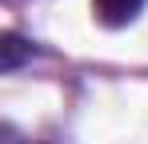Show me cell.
<instances>
[{
	"instance_id": "1",
	"label": "cell",
	"mask_w": 148,
	"mask_h": 144,
	"mask_svg": "<svg viewBox=\"0 0 148 144\" xmlns=\"http://www.w3.org/2000/svg\"><path fill=\"white\" fill-rule=\"evenodd\" d=\"M140 8H144V0H92V12H96V20L104 24V28L132 24L140 16Z\"/></svg>"
},
{
	"instance_id": "2",
	"label": "cell",
	"mask_w": 148,
	"mask_h": 144,
	"mask_svg": "<svg viewBox=\"0 0 148 144\" xmlns=\"http://www.w3.org/2000/svg\"><path fill=\"white\" fill-rule=\"evenodd\" d=\"M32 52H36V48L28 44L24 36L4 32V36H0V72H16V68H20V60L32 56Z\"/></svg>"
},
{
	"instance_id": "3",
	"label": "cell",
	"mask_w": 148,
	"mask_h": 144,
	"mask_svg": "<svg viewBox=\"0 0 148 144\" xmlns=\"http://www.w3.org/2000/svg\"><path fill=\"white\" fill-rule=\"evenodd\" d=\"M0 144H20V136H16V128H12V124H4V128H0Z\"/></svg>"
}]
</instances>
